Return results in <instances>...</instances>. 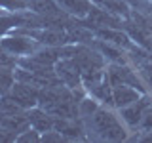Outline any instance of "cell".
Segmentation results:
<instances>
[{
    "instance_id": "obj_13",
    "label": "cell",
    "mask_w": 152,
    "mask_h": 143,
    "mask_svg": "<svg viewBox=\"0 0 152 143\" xmlns=\"http://www.w3.org/2000/svg\"><path fill=\"white\" fill-rule=\"evenodd\" d=\"M0 128L6 130L10 133H13L17 139L19 133H23L25 130L31 128L28 124V116H27V111L21 113V114H12V116H0Z\"/></svg>"
},
{
    "instance_id": "obj_15",
    "label": "cell",
    "mask_w": 152,
    "mask_h": 143,
    "mask_svg": "<svg viewBox=\"0 0 152 143\" xmlns=\"http://www.w3.org/2000/svg\"><path fill=\"white\" fill-rule=\"evenodd\" d=\"M91 2L95 6L107 10V12H110L122 19H127L131 13V6L127 4V0H91Z\"/></svg>"
},
{
    "instance_id": "obj_16",
    "label": "cell",
    "mask_w": 152,
    "mask_h": 143,
    "mask_svg": "<svg viewBox=\"0 0 152 143\" xmlns=\"http://www.w3.org/2000/svg\"><path fill=\"white\" fill-rule=\"evenodd\" d=\"M31 57H32V59H36V61H40V63H44V65H51V67H53L57 61L61 59V54H59V48L40 46Z\"/></svg>"
},
{
    "instance_id": "obj_24",
    "label": "cell",
    "mask_w": 152,
    "mask_h": 143,
    "mask_svg": "<svg viewBox=\"0 0 152 143\" xmlns=\"http://www.w3.org/2000/svg\"><path fill=\"white\" fill-rule=\"evenodd\" d=\"M150 94H152V92H150Z\"/></svg>"
},
{
    "instance_id": "obj_20",
    "label": "cell",
    "mask_w": 152,
    "mask_h": 143,
    "mask_svg": "<svg viewBox=\"0 0 152 143\" xmlns=\"http://www.w3.org/2000/svg\"><path fill=\"white\" fill-rule=\"evenodd\" d=\"M17 61H19V57L12 55L6 48L0 44V67H4V69H15Z\"/></svg>"
},
{
    "instance_id": "obj_9",
    "label": "cell",
    "mask_w": 152,
    "mask_h": 143,
    "mask_svg": "<svg viewBox=\"0 0 152 143\" xmlns=\"http://www.w3.org/2000/svg\"><path fill=\"white\" fill-rule=\"evenodd\" d=\"M95 50H99L103 54V57L107 59V63H116V65H124V63H129V55H127L126 50L114 46V44H108V42L101 40V38L95 36L93 44H91Z\"/></svg>"
},
{
    "instance_id": "obj_1",
    "label": "cell",
    "mask_w": 152,
    "mask_h": 143,
    "mask_svg": "<svg viewBox=\"0 0 152 143\" xmlns=\"http://www.w3.org/2000/svg\"><path fill=\"white\" fill-rule=\"evenodd\" d=\"M86 132L88 139L97 141H124L127 139V126L122 118L114 113V107H101L95 111L93 116L86 118Z\"/></svg>"
},
{
    "instance_id": "obj_19",
    "label": "cell",
    "mask_w": 152,
    "mask_h": 143,
    "mask_svg": "<svg viewBox=\"0 0 152 143\" xmlns=\"http://www.w3.org/2000/svg\"><path fill=\"white\" fill-rule=\"evenodd\" d=\"M0 8L10 12V13L27 12L28 10V0H0Z\"/></svg>"
},
{
    "instance_id": "obj_10",
    "label": "cell",
    "mask_w": 152,
    "mask_h": 143,
    "mask_svg": "<svg viewBox=\"0 0 152 143\" xmlns=\"http://www.w3.org/2000/svg\"><path fill=\"white\" fill-rule=\"evenodd\" d=\"M27 116H28V124H31V128L38 130L40 133L53 130L55 118L51 116V114L48 113L46 109H42L40 105H36V107L28 109V111H27Z\"/></svg>"
},
{
    "instance_id": "obj_23",
    "label": "cell",
    "mask_w": 152,
    "mask_h": 143,
    "mask_svg": "<svg viewBox=\"0 0 152 143\" xmlns=\"http://www.w3.org/2000/svg\"><path fill=\"white\" fill-rule=\"evenodd\" d=\"M6 92H8V88H4V86L0 84V95H2V94H6Z\"/></svg>"
},
{
    "instance_id": "obj_17",
    "label": "cell",
    "mask_w": 152,
    "mask_h": 143,
    "mask_svg": "<svg viewBox=\"0 0 152 143\" xmlns=\"http://www.w3.org/2000/svg\"><path fill=\"white\" fill-rule=\"evenodd\" d=\"M21 113H25V109L12 97L10 92L0 95V116H12V114H21Z\"/></svg>"
},
{
    "instance_id": "obj_6",
    "label": "cell",
    "mask_w": 152,
    "mask_h": 143,
    "mask_svg": "<svg viewBox=\"0 0 152 143\" xmlns=\"http://www.w3.org/2000/svg\"><path fill=\"white\" fill-rule=\"evenodd\" d=\"M53 130H57L66 141H84L88 139L86 124L82 118H55Z\"/></svg>"
},
{
    "instance_id": "obj_8",
    "label": "cell",
    "mask_w": 152,
    "mask_h": 143,
    "mask_svg": "<svg viewBox=\"0 0 152 143\" xmlns=\"http://www.w3.org/2000/svg\"><path fill=\"white\" fill-rule=\"evenodd\" d=\"M93 32H95L97 38L108 42V44H114V46L122 48V50H126V52H129L131 48L135 46V42L131 40L129 35H127L124 29H108V27H104V29H95Z\"/></svg>"
},
{
    "instance_id": "obj_12",
    "label": "cell",
    "mask_w": 152,
    "mask_h": 143,
    "mask_svg": "<svg viewBox=\"0 0 152 143\" xmlns=\"http://www.w3.org/2000/svg\"><path fill=\"white\" fill-rule=\"evenodd\" d=\"M57 4L61 6V10H63L66 15H70L74 19L86 17L93 8L91 0H57Z\"/></svg>"
},
{
    "instance_id": "obj_2",
    "label": "cell",
    "mask_w": 152,
    "mask_h": 143,
    "mask_svg": "<svg viewBox=\"0 0 152 143\" xmlns=\"http://www.w3.org/2000/svg\"><path fill=\"white\" fill-rule=\"evenodd\" d=\"M0 44L6 48L12 55H15V57L32 55L38 48L42 46L38 40L31 38L28 35H23V32H8V35L0 36Z\"/></svg>"
},
{
    "instance_id": "obj_3",
    "label": "cell",
    "mask_w": 152,
    "mask_h": 143,
    "mask_svg": "<svg viewBox=\"0 0 152 143\" xmlns=\"http://www.w3.org/2000/svg\"><path fill=\"white\" fill-rule=\"evenodd\" d=\"M76 21H78L80 25L95 31V29H104V27H108V29H124V21H126V19L114 15V13H110V12H107V10H103V8H99V6L93 4L91 12L82 19H76Z\"/></svg>"
},
{
    "instance_id": "obj_21",
    "label": "cell",
    "mask_w": 152,
    "mask_h": 143,
    "mask_svg": "<svg viewBox=\"0 0 152 143\" xmlns=\"http://www.w3.org/2000/svg\"><path fill=\"white\" fill-rule=\"evenodd\" d=\"M17 143H27V141H32V143H36V141H42V133L34 130V128H28V130H25L23 133H19L17 136Z\"/></svg>"
},
{
    "instance_id": "obj_4",
    "label": "cell",
    "mask_w": 152,
    "mask_h": 143,
    "mask_svg": "<svg viewBox=\"0 0 152 143\" xmlns=\"http://www.w3.org/2000/svg\"><path fill=\"white\" fill-rule=\"evenodd\" d=\"M150 103H152V94H142L139 101L127 105V107H124V109H118L122 122L126 124L129 130H139V124L142 120V114H145L146 107H148Z\"/></svg>"
},
{
    "instance_id": "obj_18",
    "label": "cell",
    "mask_w": 152,
    "mask_h": 143,
    "mask_svg": "<svg viewBox=\"0 0 152 143\" xmlns=\"http://www.w3.org/2000/svg\"><path fill=\"white\" fill-rule=\"evenodd\" d=\"M99 107H101V103H99L97 99L93 97V95L86 94L84 97L78 101V113H80V118H82V120H86V118L93 116L95 111H97Z\"/></svg>"
},
{
    "instance_id": "obj_14",
    "label": "cell",
    "mask_w": 152,
    "mask_h": 143,
    "mask_svg": "<svg viewBox=\"0 0 152 143\" xmlns=\"http://www.w3.org/2000/svg\"><path fill=\"white\" fill-rule=\"evenodd\" d=\"M28 10L32 13H38V15H44V17L65 15V12L57 4V0H28Z\"/></svg>"
},
{
    "instance_id": "obj_5",
    "label": "cell",
    "mask_w": 152,
    "mask_h": 143,
    "mask_svg": "<svg viewBox=\"0 0 152 143\" xmlns=\"http://www.w3.org/2000/svg\"><path fill=\"white\" fill-rule=\"evenodd\" d=\"M55 67V74L59 78V82H63L69 88H82V73H80L78 65L74 63L72 57H61L59 61L53 65Z\"/></svg>"
},
{
    "instance_id": "obj_11",
    "label": "cell",
    "mask_w": 152,
    "mask_h": 143,
    "mask_svg": "<svg viewBox=\"0 0 152 143\" xmlns=\"http://www.w3.org/2000/svg\"><path fill=\"white\" fill-rule=\"evenodd\" d=\"M112 95H114V109H124L127 105L135 103L141 99V92L133 86H118V88H112Z\"/></svg>"
},
{
    "instance_id": "obj_22",
    "label": "cell",
    "mask_w": 152,
    "mask_h": 143,
    "mask_svg": "<svg viewBox=\"0 0 152 143\" xmlns=\"http://www.w3.org/2000/svg\"><path fill=\"white\" fill-rule=\"evenodd\" d=\"M42 141H59L61 143V141H66V139L57 130H50V132H44V133H42Z\"/></svg>"
},
{
    "instance_id": "obj_7",
    "label": "cell",
    "mask_w": 152,
    "mask_h": 143,
    "mask_svg": "<svg viewBox=\"0 0 152 143\" xmlns=\"http://www.w3.org/2000/svg\"><path fill=\"white\" fill-rule=\"evenodd\" d=\"M8 92L12 94V97L15 99V101L25 109V111H28V109H32V107H36V105H38V92H40V90L32 88V86H28L25 82L15 80Z\"/></svg>"
}]
</instances>
